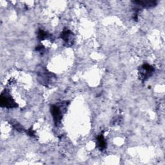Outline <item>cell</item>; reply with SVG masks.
<instances>
[{"instance_id": "obj_1", "label": "cell", "mask_w": 165, "mask_h": 165, "mask_svg": "<svg viewBox=\"0 0 165 165\" xmlns=\"http://www.w3.org/2000/svg\"><path fill=\"white\" fill-rule=\"evenodd\" d=\"M1 105L2 107L7 108L16 107V105L12 98H11L9 94L2 93L1 95Z\"/></svg>"}, {"instance_id": "obj_3", "label": "cell", "mask_w": 165, "mask_h": 165, "mask_svg": "<svg viewBox=\"0 0 165 165\" xmlns=\"http://www.w3.org/2000/svg\"><path fill=\"white\" fill-rule=\"evenodd\" d=\"M97 145L99 146V148L101 150L105 149L106 146V142L105 141L104 137L102 135H100L97 138Z\"/></svg>"}, {"instance_id": "obj_4", "label": "cell", "mask_w": 165, "mask_h": 165, "mask_svg": "<svg viewBox=\"0 0 165 165\" xmlns=\"http://www.w3.org/2000/svg\"><path fill=\"white\" fill-rule=\"evenodd\" d=\"M135 3H138L142 7H151L156 5L155 1H136Z\"/></svg>"}, {"instance_id": "obj_2", "label": "cell", "mask_w": 165, "mask_h": 165, "mask_svg": "<svg viewBox=\"0 0 165 165\" xmlns=\"http://www.w3.org/2000/svg\"><path fill=\"white\" fill-rule=\"evenodd\" d=\"M51 112H52L54 121L56 122V124L60 123L61 119V114L60 108L56 107V106H53L52 109H51Z\"/></svg>"}]
</instances>
